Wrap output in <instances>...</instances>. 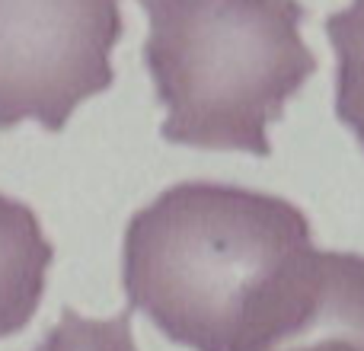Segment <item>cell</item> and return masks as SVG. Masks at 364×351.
<instances>
[{"label":"cell","mask_w":364,"mask_h":351,"mask_svg":"<svg viewBox=\"0 0 364 351\" xmlns=\"http://www.w3.org/2000/svg\"><path fill=\"white\" fill-rule=\"evenodd\" d=\"M147 13L144 64L170 144L272 151L269 125L310 80L316 58L297 0H138Z\"/></svg>","instance_id":"cell-2"},{"label":"cell","mask_w":364,"mask_h":351,"mask_svg":"<svg viewBox=\"0 0 364 351\" xmlns=\"http://www.w3.org/2000/svg\"><path fill=\"white\" fill-rule=\"evenodd\" d=\"M36 351H138L132 335V310L112 320H87L68 307Z\"/></svg>","instance_id":"cell-7"},{"label":"cell","mask_w":364,"mask_h":351,"mask_svg":"<svg viewBox=\"0 0 364 351\" xmlns=\"http://www.w3.org/2000/svg\"><path fill=\"white\" fill-rule=\"evenodd\" d=\"M55 249L36 211L0 195V339L16 335L36 316Z\"/></svg>","instance_id":"cell-5"},{"label":"cell","mask_w":364,"mask_h":351,"mask_svg":"<svg viewBox=\"0 0 364 351\" xmlns=\"http://www.w3.org/2000/svg\"><path fill=\"white\" fill-rule=\"evenodd\" d=\"M240 351H364V256L314 249L282 310Z\"/></svg>","instance_id":"cell-4"},{"label":"cell","mask_w":364,"mask_h":351,"mask_svg":"<svg viewBox=\"0 0 364 351\" xmlns=\"http://www.w3.org/2000/svg\"><path fill=\"white\" fill-rule=\"evenodd\" d=\"M122 0H0V131L32 119L61 131L112 87Z\"/></svg>","instance_id":"cell-3"},{"label":"cell","mask_w":364,"mask_h":351,"mask_svg":"<svg viewBox=\"0 0 364 351\" xmlns=\"http://www.w3.org/2000/svg\"><path fill=\"white\" fill-rule=\"evenodd\" d=\"M326 36L336 51V115L364 147V0L326 16Z\"/></svg>","instance_id":"cell-6"},{"label":"cell","mask_w":364,"mask_h":351,"mask_svg":"<svg viewBox=\"0 0 364 351\" xmlns=\"http://www.w3.org/2000/svg\"><path fill=\"white\" fill-rule=\"evenodd\" d=\"M314 256L307 214L278 195L179 182L125 230L132 310L192 351H240L297 288Z\"/></svg>","instance_id":"cell-1"}]
</instances>
